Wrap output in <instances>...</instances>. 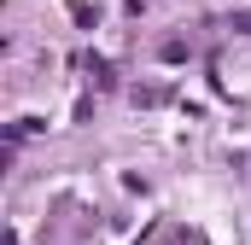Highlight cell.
Listing matches in <instances>:
<instances>
[{
	"mask_svg": "<svg viewBox=\"0 0 251 245\" xmlns=\"http://www.w3.org/2000/svg\"><path fill=\"white\" fill-rule=\"evenodd\" d=\"M70 18H76V24L88 29V24H94V6H88V0H70Z\"/></svg>",
	"mask_w": 251,
	"mask_h": 245,
	"instance_id": "obj_1",
	"label": "cell"
}]
</instances>
